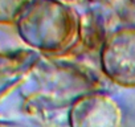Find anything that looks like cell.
<instances>
[{"mask_svg":"<svg viewBox=\"0 0 135 127\" xmlns=\"http://www.w3.org/2000/svg\"><path fill=\"white\" fill-rule=\"evenodd\" d=\"M21 89V109L35 123L57 127L68 119L72 103L82 94L101 90V82L86 68L57 58H38Z\"/></svg>","mask_w":135,"mask_h":127,"instance_id":"cell-1","label":"cell"},{"mask_svg":"<svg viewBox=\"0 0 135 127\" xmlns=\"http://www.w3.org/2000/svg\"><path fill=\"white\" fill-rule=\"evenodd\" d=\"M23 42L38 54L58 58L77 52L81 13L56 0H33L15 24Z\"/></svg>","mask_w":135,"mask_h":127,"instance_id":"cell-2","label":"cell"},{"mask_svg":"<svg viewBox=\"0 0 135 127\" xmlns=\"http://www.w3.org/2000/svg\"><path fill=\"white\" fill-rule=\"evenodd\" d=\"M98 56L101 72L109 81L124 89L135 87V25L114 29L105 38Z\"/></svg>","mask_w":135,"mask_h":127,"instance_id":"cell-3","label":"cell"},{"mask_svg":"<svg viewBox=\"0 0 135 127\" xmlns=\"http://www.w3.org/2000/svg\"><path fill=\"white\" fill-rule=\"evenodd\" d=\"M88 8L81 13L78 50L99 52L105 38L126 17L135 0H86Z\"/></svg>","mask_w":135,"mask_h":127,"instance_id":"cell-4","label":"cell"},{"mask_svg":"<svg viewBox=\"0 0 135 127\" xmlns=\"http://www.w3.org/2000/svg\"><path fill=\"white\" fill-rule=\"evenodd\" d=\"M66 122L69 127H123V110L110 94L90 91L72 103Z\"/></svg>","mask_w":135,"mask_h":127,"instance_id":"cell-5","label":"cell"},{"mask_svg":"<svg viewBox=\"0 0 135 127\" xmlns=\"http://www.w3.org/2000/svg\"><path fill=\"white\" fill-rule=\"evenodd\" d=\"M40 58L20 38L15 25L0 24V80L27 76Z\"/></svg>","mask_w":135,"mask_h":127,"instance_id":"cell-6","label":"cell"},{"mask_svg":"<svg viewBox=\"0 0 135 127\" xmlns=\"http://www.w3.org/2000/svg\"><path fill=\"white\" fill-rule=\"evenodd\" d=\"M33 0H0V24L15 25Z\"/></svg>","mask_w":135,"mask_h":127,"instance_id":"cell-7","label":"cell"},{"mask_svg":"<svg viewBox=\"0 0 135 127\" xmlns=\"http://www.w3.org/2000/svg\"><path fill=\"white\" fill-rule=\"evenodd\" d=\"M0 127H25L24 124L16 123V122H9V120H0Z\"/></svg>","mask_w":135,"mask_h":127,"instance_id":"cell-8","label":"cell"},{"mask_svg":"<svg viewBox=\"0 0 135 127\" xmlns=\"http://www.w3.org/2000/svg\"><path fill=\"white\" fill-rule=\"evenodd\" d=\"M56 2H60V3H64V4H68V6H74V4L86 2V0H56Z\"/></svg>","mask_w":135,"mask_h":127,"instance_id":"cell-9","label":"cell"}]
</instances>
